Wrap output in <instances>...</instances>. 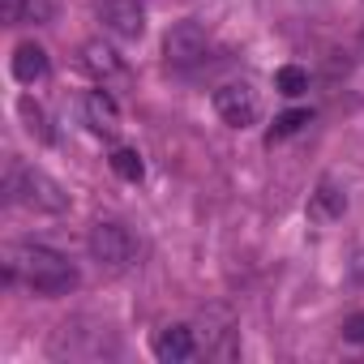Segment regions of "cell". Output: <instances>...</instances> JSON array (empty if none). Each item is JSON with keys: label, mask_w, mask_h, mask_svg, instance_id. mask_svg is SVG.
Wrapping results in <instances>:
<instances>
[{"label": "cell", "mask_w": 364, "mask_h": 364, "mask_svg": "<svg viewBox=\"0 0 364 364\" xmlns=\"http://www.w3.org/2000/svg\"><path fill=\"white\" fill-rule=\"evenodd\" d=\"M343 334H347L351 343H364V313H355V317L343 326Z\"/></svg>", "instance_id": "cell-18"}, {"label": "cell", "mask_w": 364, "mask_h": 364, "mask_svg": "<svg viewBox=\"0 0 364 364\" xmlns=\"http://www.w3.org/2000/svg\"><path fill=\"white\" fill-rule=\"evenodd\" d=\"M215 112L223 116V124L249 129V124H257V116H262V99H257V90H253L249 82H228V86L215 90Z\"/></svg>", "instance_id": "cell-4"}, {"label": "cell", "mask_w": 364, "mask_h": 364, "mask_svg": "<svg viewBox=\"0 0 364 364\" xmlns=\"http://www.w3.org/2000/svg\"><path fill=\"white\" fill-rule=\"evenodd\" d=\"M14 77H18L22 86L43 82V77H48V52H43L39 43H18V52H14Z\"/></svg>", "instance_id": "cell-12"}, {"label": "cell", "mask_w": 364, "mask_h": 364, "mask_svg": "<svg viewBox=\"0 0 364 364\" xmlns=\"http://www.w3.org/2000/svg\"><path fill=\"white\" fill-rule=\"evenodd\" d=\"M5 193H9L14 206L35 210V215H65L69 210V193L56 185L43 167H31L22 159L5 163Z\"/></svg>", "instance_id": "cell-2"}, {"label": "cell", "mask_w": 364, "mask_h": 364, "mask_svg": "<svg viewBox=\"0 0 364 364\" xmlns=\"http://www.w3.org/2000/svg\"><path fill=\"white\" fill-rule=\"evenodd\" d=\"M360 43H364V39H360Z\"/></svg>", "instance_id": "cell-19"}, {"label": "cell", "mask_w": 364, "mask_h": 364, "mask_svg": "<svg viewBox=\"0 0 364 364\" xmlns=\"http://www.w3.org/2000/svg\"><path fill=\"white\" fill-rule=\"evenodd\" d=\"M5 283H22L39 296H69L77 287V266L48 245H9Z\"/></svg>", "instance_id": "cell-1"}, {"label": "cell", "mask_w": 364, "mask_h": 364, "mask_svg": "<svg viewBox=\"0 0 364 364\" xmlns=\"http://www.w3.org/2000/svg\"><path fill=\"white\" fill-rule=\"evenodd\" d=\"M300 124H309V112H283V116L274 120V129H270V141H274V137H291Z\"/></svg>", "instance_id": "cell-17"}, {"label": "cell", "mask_w": 364, "mask_h": 364, "mask_svg": "<svg viewBox=\"0 0 364 364\" xmlns=\"http://www.w3.org/2000/svg\"><path fill=\"white\" fill-rule=\"evenodd\" d=\"M274 90H279V95H287V99H296V95H304V90H309V73H304L300 65H283V69L274 73Z\"/></svg>", "instance_id": "cell-16"}, {"label": "cell", "mask_w": 364, "mask_h": 364, "mask_svg": "<svg viewBox=\"0 0 364 364\" xmlns=\"http://www.w3.org/2000/svg\"><path fill=\"white\" fill-rule=\"evenodd\" d=\"M5 18L9 22H52V0H5Z\"/></svg>", "instance_id": "cell-13"}, {"label": "cell", "mask_w": 364, "mask_h": 364, "mask_svg": "<svg viewBox=\"0 0 364 364\" xmlns=\"http://www.w3.org/2000/svg\"><path fill=\"white\" fill-rule=\"evenodd\" d=\"M99 22H103V31L112 39L133 43L146 31V9L137 5V0H99Z\"/></svg>", "instance_id": "cell-6"}, {"label": "cell", "mask_w": 364, "mask_h": 364, "mask_svg": "<svg viewBox=\"0 0 364 364\" xmlns=\"http://www.w3.org/2000/svg\"><path fill=\"white\" fill-rule=\"evenodd\" d=\"M18 112H22V120H26V133H31V137H39V141H52L48 116H43V107H39L31 95H22V99H18Z\"/></svg>", "instance_id": "cell-14"}, {"label": "cell", "mask_w": 364, "mask_h": 364, "mask_svg": "<svg viewBox=\"0 0 364 364\" xmlns=\"http://www.w3.org/2000/svg\"><path fill=\"white\" fill-rule=\"evenodd\" d=\"M112 171H116L120 180H129V185H137V180L146 176V167H141V154H137V150H129V146H120V150L112 154Z\"/></svg>", "instance_id": "cell-15"}, {"label": "cell", "mask_w": 364, "mask_h": 364, "mask_svg": "<svg viewBox=\"0 0 364 364\" xmlns=\"http://www.w3.org/2000/svg\"><path fill=\"white\" fill-rule=\"evenodd\" d=\"M82 65H86L103 86H112V82L120 86V82L129 77V73H124V65H120V56H116L107 43H86V48H82Z\"/></svg>", "instance_id": "cell-11"}, {"label": "cell", "mask_w": 364, "mask_h": 364, "mask_svg": "<svg viewBox=\"0 0 364 364\" xmlns=\"http://www.w3.org/2000/svg\"><path fill=\"white\" fill-rule=\"evenodd\" d=\"M90 257L107 270H124L137 257V240L124 223H95L90 228Z\"/></svg>", "instance_id": "cell-3"}, {"label": "cell", "mask_w": 364, "mask_h": 364, "mask_svg": "<svg viewBox=\"0 0 364 364\" xmlns=\"http://www.w3.org/2000/svg\"><path fill=\"white\" fill-rule=\"evenodd\" d=\"M343 210H347V193L334 185V180H321L317 193L309 198V219H313L317 228H330L334 219H343Z\"/></svg>", "instance_id": "cell-10"}, {"label": "cell", "mask_w": 364, "mask_h": 364, "mask_svg": "<svg viewBox=\"0 0 364 364\" xmlns=\"http://www.w3.org/2000/svg\"><path fill=\"white\" fill-rule=\"evenodd\" d=\"M82 120H86L90 133H99V137H107V141L120 133V107H116V99L107 95V86L90 90V95L82 99Z\"/></svg>", "instance_id": "cell-8"}, {"label": "cell", "mask_w": 364, "mask_h": 364, "mask_svg": "<svg viewBox=\"0 0 364 364\" xmlns=\"http://www.w3.org/2000/svg\"><path fill=\"white\" fill-rule=\"evenodd\" d=\"M116 351V343H112V334L107 330H56V338H52V355L56 360H95V355H112Z\"/></svg>", "instance_id": "cell-5"}, {"label": "cell", "mask_w": 364, "mask_h": 364, "mask_svg": "<svg viewBox=\"0 0 364 364\" xmlns=\"http://www.w3.org/2000/svg\"><path fill=\"white\" fill-rule=\"evenodd\" d=\"M150 347H154V355H159L163 364H180V360H189V355L198 351V338H193L189 326H163Z\"/></svg>", "instance_id": "cell-9"}, {"label": "cell", "mask_w": 364, "mask_h": 364, "mask_svg": "<svg viewBox=\"0 0 364 364\" xmlns=\"http://www.w3.org/2000/svg\"><path fill=\"white\" fill-rule=\"evenodd\" d=\"M163 52L171 65H198L206 56V31L198 22H176L163 39Z\"/></svg>", "instance_id": "cell-7"}]
</instances>
